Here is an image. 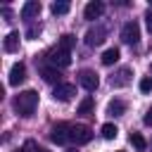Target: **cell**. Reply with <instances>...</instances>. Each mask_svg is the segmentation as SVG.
Listing matches in <instances>:
<instances>
[{
  "label": "cell",
  "mask_w": 152,
  "mask_h": 152,
  "mask_svg": "<svg viewBox=\"0 0 152 152\" xmlns=\"http://www.w3.org/2000/svg\"><path fill=\"white\" fill-rule=\"evenodd\" d=\"M12 104H14V109H17L19 116H31L36 112V107H38V93L36 90H24V93H19L14 97Z\"/></svg>",
  "instance_id": "obj_1"
},
{
  "label": "cell",
  "mask_w": 152,
  "mask_h": 152,
  "mask_svg": "<svg viewBox=\"0 0 152 152\" xmlns=\"http://www.w3.org/2000/svg\"><path fill=\"white\" fill-rule=\"evenodd\" d=\"M50 140L52 142H57V145H66V142H71V124H57V126H52V131H50Z\"/></svg>",
  "instance_id": "obj_2"
},
{
  "label": "cell",
  "mask_w": 152,
  "mask_h": 152,
  "mask_svg": "<svg viewBox=\"0 0 152 152\" xmlns=\"http://www.w3.org/2000/svg\"><path fill=\"white\" fill-rule=\"evenodd\" d=\"M90 140H93V131H90L88 126H83V124H71V142L86 145V142H90Z\"/></svg>",
  "instance_id": "obj_3"
},
{
  "label": "cell",
  "mask_w": 152,
  "mask_h": 152,
  "mask_svg": "<svg viewBox=\"0 0 152 152\" xmlns=\"http://www.w3.org/2000/svg\"><path fill=\"white\" fill-rule=\"evenodd\" d=\"M121 40H124V43H131V45H135V43L140 40V26H138L135 19L124 24V28H121Z\"/></svg>",
  "instance_id": "obj_4"
},
{
  "label": "cell",
  "mask_w": 152,
  "mask_h": 152,
  "mask_svg": "<svg viewBox=\"0 0 152 152\" xmlns=\"http://www.w3.org/2000/svg\"><path fill=\"white\" fill-rule=\"evenodd\" d=\"M48 62L52 66H69L71 64V52H66L62 48H55V50L48 52Z\"/></svg>",
  "instance_id": "obj_5"
},
{
  "label": "cell",
  "mask_w": 152,
  "mask_h": 152,
  "mask_svg": "<svg viewBox=\"0 0 152 152\" xmlns=\"http://www.w3.org/2000/svg\"><path fill=\"white\" fill-rule=\"evenodd\" d=\"M78 83L88 90V93H93L97 86H100V78H97V74L95 71H90V69H83L81 74H78Z\"/></svg>",
  "instance_id": "obj_6"
},
{
  "label": "cell",
  "mask_w": 152,
  "mask_h": 152,
  "mask_svg": "<svg viewBox=\"0 0 152 152\" xmlns=\"http://www.w3.org/2000/svg\"><path fill=\"white\" fill-rule=\"evenodd\" d=\"M74 95H76V86L74 83H59V86H55V93H52V97L59 100V102H69Z\"/></svg>",
  "instance_id": "obj_7"
},
{
  "label": "cell",
  "mask_w": 152,
  "mask_h": 152,
  "mask_svg": "<svg viewBox=\"0 0 152 152\" xmlns=\"http://www.w3.org/2000/svg\"><path fill=\"white\" fill-rule=\"evenodd\" d=\"M104 36H107V28H104V26H95V28H90V31L86 33V45L97 48V45L104 40Z\"/></svg>",
  "instance_id": "obj_8"
},
{
  "label": "cell",
  "mask_w": 152,
  "mask_h": 152,
  "mask_svg": "<svg viewBox=\"0 0 152 152\" xmlns=\"http://www.w3.org/2000/svg\"><path fill=\"white\" fill-rule=\"evenodd\" d=\"M102 12H104V5H102L100 0H93V2H88V5H86L83 17H86V19H90V21H95V19H100V17H102Z\"/></svg>",
  "instance_id": "obj_9"
},
{
  "label": "cell",
  "mask_w": 152,
  "mask_h": 152,
  "mask_svg": "<svg viewBox=\"0 0 152 152\" xmlns=\"http://www.w3.org/2000/svg\"><path fill=\"white\" fill-rule=\"evenodd\" d=\"M38 14H40V2H38V0H28V2H24V7H21V19L31 21V19L38 17Z\"/></svg>",
  "instance_id": "obj_10"
},
{
  "label": "cell",
  "mask_w": 152,
  "mask_h": 152,
  "mask_svg": "<svg viewBox=\"0 0 152 152\" xmlns=\"http://www.w3.org/2000/svg\"><path fill=\"white\" fill-rule=\"evenodd\" d=\"M24 78H26V66H24L21 62H17V64L10 69V86H19Z\"/></svg>",
  "instance_id": "obj_11"
},
{
  "label": "cell",
  "mask_w": 152,
  "mask_h": 152,
  "mask_svg": "<svg viewBox=\"0 0 152 152\" xmlns=\"http://www.w3.org/2000/svg\"><path fill=\"white\" fill-rule=\"evenodd\" d=\"M40 76H43V81L45 83H62V74H59V69L57 66H43L40 69Z\"/></svg>",
  "instance_id": "obj_12"
},
{
  "label": "cell",
  "mask_w": 152,
  "mask_h": 152,
  "mask_svg": "<svg viewBox=\"0 0 152 152\" xmlns=\"http://www.w3.org/2000/svg\"><path fill=\"white\" fill-rule=\"evenodd\" d=\"M2 48H5V52H17L19 50V31H10Z\"/></svg>",
  "instance_id": "obj_13"
},
{
  "label": "cell",
  "mask_w": 152,
  "mask_h": 152,
  "mask_svg": "<svg viewBox=\"0 0 152 152\" xmlns=\"http://www.w3.org/2000/svg\"><path fill=\"white\" fill-rule=\"evenodd\" d=\"M128 76H131V69H126V66H124V69H121L116 76H112V86H114V88H121V86H126V83L131 81Z\"/></svg>",
  "instance_id": "obj_14"
},
{
  "label": "cell",
  "mask_w": 152,
  "mask_h": 152,
  "mask_svg": "<svg viewBox=\"0 0 152 152\" xmlns=\"http://www.w3.org/2000/svg\"><path fill=\"white\" fill-rule=\"evenodd\" d=\"M124 112H126V102L124 100H112L107 104V114H112V116H121Z\"/></svg>",
  "instance_id": "obj_15"
},
{
  "label": "cell",
  "mask_w": 152,
  "mask_h": 152,
  "mask_svg": "<svg viewBox=\"0 0 152 152\" xmlns=\"http://www.w3.org/2000/svg\"><path fill=\"white\" fill-rule=\"evenodd\" d=\"M116 59H119V48H109V50L102 52V64L104 66H112Z\"/></svg>",
  "instance_id": "obj_16"
},
{
  "label": "cell",
  "mask_w": 152,
  "mask_h": 152,
  "mask_svg": "<svg viewBox=\"0 0 152 152\" xmlns=\"http://www.w3.org/2000/svg\"><path fill=\"white\" fill-rule=\"evenodd\" d=\"M74 43H76V38H74L71 33H64V36L59 38V43H57V48H62V50H66V52H71V48H74Z\"/></svg>",
  "instance_id": "obj_17"
},
{
  "label": "cell",
  "mask_w": 152,
  "mask_h": 152,
  "mask_svg": "<svg viewBox=\"0 0 152 152\" xmlns=\"http://www.w3.org/2000/svg\"><path fill=\"white\" fill-rule=\"evenodd\" d=\"M100 133H102V138H104V140H114V138L119 135V128H116L114 124H104Z\"/></svg>",
  "instance_id": "obj_18"
},
{
  "label": "cell",
  "mask_w": 152,
  "mask_h": 152,
  "mask_svg": "<svg viewBox=\"0 0 152 152\" xmlns=\"http://www.w3.org/2000/svg\"><path fill=\"white\" fill-rule=\"evenodd\" d=\"M128 140H131V145H133L138 152H142V150L147 147V142H145V138H142L140 133H131V135H128Z\"/></svg>",
  "instance_id": "obj_19"
},
{
  "label": "cell",
  "mask_w": 152,
  "mask_h": 152,
  "mask_svg": "<svg viewBox=\"0 0 152 152\" xmlns=\"http://www.w3.org/2000/svg\"><path fill=\"white\" fill-rule=\"evenodd\" d=\"M93 107H95V100L88 95V97H83V100H81V104H78V114H90V112H93Z\"/></svg>",
  "instance_id": "obj_20"
},
{
  "label": "cell",
  "mask_w": 152,
  "mask_h": 152,
  "mask_svg": "<svg viewBox=\"0 0 152 152\" xmlns=\"http://www.w3.org/2000/svg\"><path fill=\"white\" fill-rule=\"evenodd\" d=\"M52 14H66L69 10H71V5L66 2V0H59V2H52Z\"/></svg>",
  "instance_id": "obj_21"
},
{
  "label": "cell",
  "mask_w": 152,
  "mask_h": 152,
  "mask_svg": "<svg viewBox=\"0 0 152 152\" xmlns=\"http://www.w3.org/2000/svg\"><path fill=\"white\" fill-rule=\"evenodd\" d=\"M21 152H48V150H43L36 140H26V142H24V147H21Z\"/></svg>",
  "instance_id": "obj_22"
},
{
  "label": "cell",
  "mask_w": 152,
  "mask_h": 152,
  "mask_svg": "<svg viewBox=\"0 0 152 152\" xmlns=\"http://www.w3.org/2000/svg\"><path fill=\"white\" fill-rule=\"evenodd\" d=\"M38 33H40V24H31L28 31H26V38H36Z\"/></svg>",
  "instance_id": "obj_23"
},
{
  "label": "cell",
  "mask_w": 152,
  "mask_h": 152,
  "mask_svg": "<svg viewBox=\"0 0 152 152\" xmlns=\"http://www.w3.org/2000/svg\"><path fill=\"white\" fill-rule=\"evenodd\" d=\"M140 90H142V93H150V90H152V78H147V76L140 78Z\"/></svg>",
  "instance_id": "obj_24"
},
{
  "label": "cell",
  "mask_w": 152,
  "mask_h": 152,
  "mask_svg": "<svg viewBox=\"0 0 152 152\" xmlns=\"http://www.w3.org/2000/svg\"><path fill=\"white\" fill-rule=\"evenodd\" d=\"M145 19H147V28H150V33H152V10L145 12Z\"/></svg>",
  "instance_id": "obj_25"
},
{
  "label": "cell",
  "mask_w": 152,
  "mask_h": 152,
  "mask_svg": "<svg viewBox=\"0 0 152 152\" xmlns=\"http://www.w3.org/2000/svg\"><path fill=\"white\" fill-rule=\"evenodd\" d=\"M145 124H147V126H152V107H150V109H147V114H145Z\"/></svg>",
  "instance_id": "obj_26"
},
{
  "label": "cell",
  "mask_w": 152,
  "mask_h": 152,
  "mask_svg": "<svg viewBox=\"0 0 152 152\" xmlns=\"http://www.w3.org/2000/svg\"><path fill=\"white\" fill-rule=\"evenodd\" d=\"M150 74H152V64H150Z\"/></svg>",
  "instance_id": "obj_27"
},
{
  "label": "cell",
  "mask_w": 152,
  "mask_h": 152,
  "mask_svg": "<svg viewBox=\"0 0 152 152\" xmlns=\"http://www.w3.org/2000/svg\"><path fill=\"white\" fill-rule=\"evenodd\" d=\"M69 152H76V150H69Z\"/></svg>",
  "instance_id": "obj_28"
},
{
  "label": "cell",
  "mask_w": 152,
  "mask_h": 152,
  "mask_svg": "<svg viewBox=\"0 0 152 152\" xmlns=\"http://www.w3.org/2000/svg\"><path fill=\"white\" fill-rule=\"evenodd\" d=\"M119 152H121V150H119Z\"/></svg>",
  "instance_id": "obj_29"
}]
</instances>
